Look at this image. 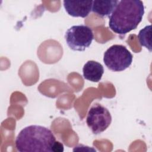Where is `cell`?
<instances>
[{
	"mask_svg": "<svg viewBox=\"0 0 152 152\" xmlns=\"http://www.w3.org/2000/svg\"><path fill=\"white\" fill-rule=\"evenodd\" d=\"M144 14V6L141 1H119L115 9L109 17V27L115 33L125 35L137 28Z\"/></svg>",
	"mask_w": 152,
	"mask_h": 152,
	"instance_id": "cell-1",
	"label": "cell"
},
{
	"mask_svg": "<svg viewBox=\"0 0 152 152\" xmlns=\"http://www.w3.org/2000/svg\"><path fill=\"white\" fill-rule=\"evenodd\" d=\"M56 138L49 128L36 125L24 128L15 139V147L20 152H52Z\"/></svg>",
	"mask_w": 152,
	"mask_h": 152,
	"instance_id": "cell-2",
	"label": "cell"
},
{
	"mask_svg": "<svg viewBox=\"0 0 152 152\" xmlns=\"http://www.w3.org/2000/svg\"><path fill=\"white\" fill-rule=\"evenodd\" d=\"M132 55L121 45H113L104 53L103 62L108 69L114 72L122 71L132 64Z\"/></svg>",
	"mask_w": 152,
	"mask_h": 152,
	"instance_id": "cell-3",
	"label": "cell"
},
{
	"mask_svg": "<svg viewBox=\"0 0 152 152\" xmlns=\"http://www.w3.org/2000/svg\"><path fill=\"white\" fill-rule=\"evenodd\" d=\"M94 39L92 29L86 25H76L69 28L65 34L68 47L74 51H84Z\"/></svg>",
	"mask_w": 152,
	"mask_h": 152,
	"instance_id": "cell-4",
	"label": "cell"
},
{
	"mask_svg": "<svg viewBox=\"0 0 152 152\" xmlns=\"http://www.w3.org/2000/svg\"><path fill=\"white\" fill-rule=\"evenodd\" d=\"M112 116L109 110L101 104L95 103L89 109L86 123L94 134L104 132L110 125Z\"/></svg>",
	"mask_w": 152,
	"mask_h": 152,
	"instance_id": "cell-5",
	"label": "cell"
},
{
	"mask_svg": "<svg viewBox=\"0 0 152 152\" xmlns=\"http://www.w3.org/2000/svg\"><path fill=\"white\" fill-rule=\"evenodd\" d=\"M63 4L65 11L69 15L86 18L91 11L93 1H64Z\"/></svg>",
	"mask_w": 152,
	"mask_h": 152,
	"instance_id": "cell-6",
	"label": "cell"
},
{
	"mask_svg": "<svg viewBox=\"0 0 152 152\" xmlns=\"http://www.w3.org/2000/svg\"><path fill=\"white\" fill-rule=\"evenodd\" d=\"M104 73L103 65L95 61H88L83 68V77L91 82H99Z\"/></svg>",
	"mask_w": 152,
	"mask_h": 152,
	"instance_id": "cell-7",
	"label": "cell"
},
{
	"mask_svg": "<svg viewBox=\"0 0 152 152\" xmlns=\"http://www.w3.org/2000/svg\"><path fill=\"white\" fill-rule=\"evenodd\" d=\"M119 1L117 0H104L93 1L91 11L98 15L109 17L115 9Z\"/></svg>",
	"mask_w": 152,
	"mask_h": 152,
	"instance_id": "cell-8",
	"label": "cell"
},
{
	"mask_svg": "<svg viewBox=\"0 0 152 152\" xmlns=\"http://www.w3.org/2000/svg\"><path fill=\"white\" fill-rule=\"evenodd\" d=\"M151 26L148 25L141 29L138 33V38L139 43L142 46L146 48L150 52H151Z\"/></svg>",
	"mask_w": 152,
	"mask_h": 152,
	"instance_id": "cell-9",
	"label": "cell"
},
{
	"mask_svg": "<svg viewBox=\"0 0 152 152\" xmlns=\"http://www.w3.org/2000/svg\"><path fill=\"white\" fill-rule=\"evenodd\" d=\"M64 151V145L59 141H56L52 148L53 152H62Z\"/></svg>",
	"mask_w": 152,
	"mask_h": 152,
	"instance_id": "cell-10",
	"label": "cell"
}]
</instances>
